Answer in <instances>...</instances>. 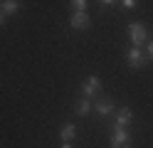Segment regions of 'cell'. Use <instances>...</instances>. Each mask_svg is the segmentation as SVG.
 Wrapping results in <instances>:
<instances>
[{"label": "cell", "mask_w": 153, "mask_h": 148, "mask_svg": "<svg viewBox=\"0 0 153 148\" xmlns=\"http://www.w3.org/2000/svg\"><path fill=\"white\" fill-rule=\"evenodd\" d=\"M59 138H62V141H74V138H76V126L74 123H64L62 126V131H59Z\"/></svg>", "instance_id": "cell-10"}, {"label": "cell", "mask_w": 153, "mask_h": 148, "mask_svg": "<svg viewBox=\"0 0 153 148\" xmlns=\"http://www.w3.org/2000/svg\"><path fill=\"white\" fill-rule=\"evenodd\" d=\"M72 13H87V0H69Z\"/></svg>", "instance_id": "cell-11"}, {"label": "cell", "mask_w": 153, "mask_h": 148, "mask_svg": "<svg viewBox=\"0 0 153 148\" xmlns=\"http://www.w3.org/2000/svg\"><path fill=\"white\" fill-rule=\"evenodd\" d=\"M91 109H94V111H97L99 116L106 118V116H111V114H114V101H111L109 96H99L97 101H91Z\"/></svg>", "instance_id": "cell-5"}, {"label": "cell", "mask_w": 153, "mask_h": 148, "mask_svg": "<svg viewBox=\"0 0 153 148\" xmlns=\"http://www.w3.org/2000/svg\"><path fill=\"white\" fill-rule=\"evenodd\" d=\"M131 123H133V111L128 106H121L116 111V121H114V126H116V128H128Z\"/></svg>", "instance_id": "cell-6"}, {"label": "cell", "mask_w": 153, "mask_h": 148, "mask_svg": "<svg viewBox=\"0 0 153 148\" xmlns=\"http://www.w3.org/2000/svg\"><path fill=\"white\" fill-rule=\"evenodd\" d=\"M121 5L126 7V10H133V7L138 5V0H121Z\"/></svg>", "instance_id": "cell-12"}, {"label": "cell", "mask_w": 153, "mask_h": 148, "mask_svg": "<svg viewBox=\"0 0 153 148\" xmlns=\"http://www.w3.org/2000/svg\"><path fill=\"white\" fill-rule=\"evenodd\" d=\"M20 7H22L20 0H0V10H3V15H5V17H7V15H15Z\"/></svg>", "instance_id": "cell-8"}, {"label": "cell", "mask_w": 153, "mask_h": 148, "mask_svg": "<svg viewBox=\"0 0 153 148\" xmlns=\"http://www.w3.org/2000/svg\"><path fill=\"white\" fill-rule=\"evenodd\" d=\"M128 39H131L133 47H141V45L148 39L146 25H143V22H131V25H128Z\"/></svg>", "instance_id": "cell-1"}, {"label": "cell", "mask_w": 153, "mask_h": 148, "mask_svg": "<svg viewBox=\"0 0 153 148\" xmlns=\"http://www.w3.org/2000/svg\"><path fill=\"white\" fill-rule=\"evenodd\" d=\"M148 59H153V39H151V42H148V54H146Z\"/></svg>", "instance_id": "cell-14"}, {"label": "cell", "mask_w": 153, "mask_h": 148, "mask_svg": "<svg viewBox=\"0 0 153 148\" xmlns=\"http://www.w3.org/2000/svg\"><path fill=\"white\" fill-rule=\"evenodd\" d=\"M126 62H128L131 69H143V67L148 64V57L141 52V47H133L131 45V49L126 52Z\"/></svg>", "instance_id": "cell-2"}, {"label": "cell", "mask_w": 153, "mask_h": 148, "mask_svg": "<svg viewBox=\"0 0 153 148\" xmlns=\"http://www.w3.org/2000/svg\"><path fill=\"white\" fill-rule=\"evenodd\" d=\"M89 15L87 13H72L69 15V27L72 30H89Z\"/></svg>", "instance_id": "cell-7"}, {"label": "cell", "mask_w": 153, "mask_h": 148, "mask_svg": "<svg viewBox=\"0 0 153 148\" xmlns=\"http://www.w3.org/2000/svg\"><path fill=\"white\" fill-rule=\"evenodd\" d=\"M111 148H131L128 128H116V126H114V133H111Z\"/></svg>", "instance_id": "cell-4"}, {"label": "cell", "mask_w": 153, "mask_h": 148, "mask_svg": "<svg viewBox=\"0 0 153 148\" xmlns=\"http://www.w3.org/2000/svg\"><path fill=\"white\" fill-rule=\"evenodd\" d=\"M74 111L79 114V116H87V114H91V99H87V96H82L79 101L74 104Z\"/></svg>", "instance_id": "cell-9"}, {"label": "cell", "mask_w": 153, "mask_h": 148, "mask_svg": "<svg viewBox=\"0 0 153 148\" xmlns=\"http://www.w3.org/2000/svg\"><path fill=\"white\" fill-rule=\"evenodd\" d=\"M3 22H5V15H3V10H0V27H3Z\"/></svg>", "instance_id": "cell-15"}, {"label": "cell", "mask_w": 153, "mask_h": 148, "mask_svg": "<svg viewBox=\"0 0 153 148\" xmlns=\"http://www.w3.org/2000/svg\"><path fill=\"white\" fill-rule=\"evenodd\" d=\"M99 3H101L104 7H109V5H116V3H119V0H99Z\"/></svg>", "instance_id": "cell-13"}, {"label": "cell", "mask_w": 153, "mask_h": 148, "mask_svg": "<svg viewBox=\"0 0 153 148\" xmlns=\"http://www.w3.org/2000/svg\"><path fill=\"white\" fill-rule=\"evenodd\" d=\"M99 91H101V79H99L97 74H91V77H87V79H84V84H82V96L94 99Z\"/></svg>", "instance_id": "cell-3"}]
</instances>
